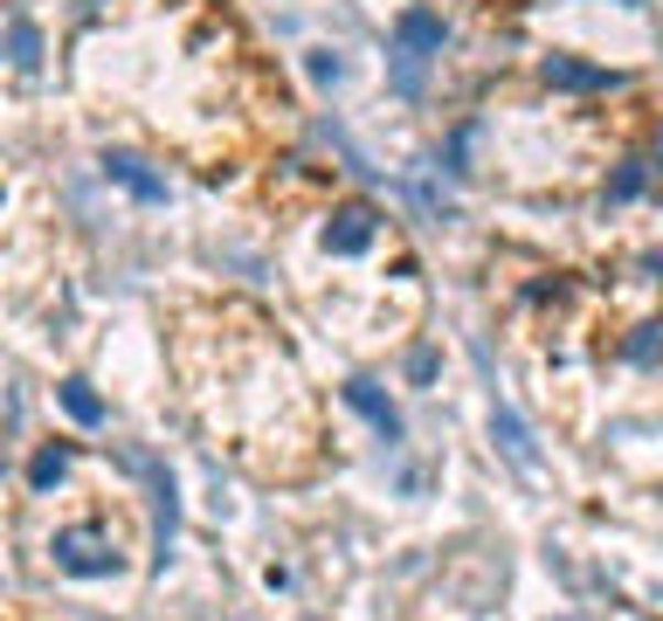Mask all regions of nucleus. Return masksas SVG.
I'll list each match as a JSON object with an SVG mask.
<instances>
[{
	"mask_svg": "<svg viewBox=\"0 0 663 621\" xmlns=\"http://www.w3.org/2000/svg\"><path fill=\"white\" fill-rule=\"evenodd\" d=\"M56 566L76 580H105V574H118V546L97 532H56Z\"/></svg>",
	"mask_w": 663,
	"mask_h": 621,
	"instance_id": "f03ea898",
	"label": "nucleus"
},
{
	"mask_svg": "<svg viewBox=\"0 0 663 621\" xmlns=\"http://www.w3.org/2000/svg\"><path fill=\"white\" fill-rule=\"evenodd\" d=\"M35 48H42V42H35V29H29V21H21V29H14V63L29 69V63H35Z\"/></svg>",
	"mask_w": 663,
	"mask_h": 621,
	"instance_id": "9b49d317",
	"label": "nucleus"
},
{
	"mask_svg": "<svg viewBox=\"0 0 663 621\" xmlns=\"http://www.w3.org/2000/svg\"><path fill=\"white\" fill-rule=\"evenodd\" d=\"M346 401H352V407H360V414H367V422H373L380 435H388V443H401V414H394V401H388V394H380V386H373V380H346Z\"/></svg>",
	"mask_w": 663,
	"mask_h": 621,
	"instance_id": "39448f33",
	"label": "nucleus"
},
{
	"mask_svg": "<svg viewBox=\"0 0 663 621\" xmlns=\"http://www.w3.org/2000/svg\"><path fill=\"white\" fill-rule=\"evenodd\" d=\"M56 394H63V407H69V422H84V428H97V422H105V401H97L84 380H63Z\"/></svg>",
	"mask_w": 663,
	"mask_h": 621,
	"instance_id": "0eeeda50",
	"label": "nucleus"
},
{
	"mask_svg": "<svg viewBox=\"0 0 663 621\" xmlns=\"http://www.w3.org/2000/svg\"><path fill=\"white\" fill-rule=\"evenodd\" d=\"M559 621H574V614H559Z\"/></svg>",
	"mask_w": 663,
	"mask_h": 621,
	"instance_id": "ddd939ff",
	"label": "nucleus"
},
{
	"mask_svg": "<svg viewBox=\"0 0 663 621\" xmlns=\"http://www.w3.org/2000/svg\"><path fill=\"white\" fill-rule=\"evenodd\" d=\"M546 84L553 90H616L622 76L601 63H574V56H546Z\"/></svg>",
	"mask_w": 663,
	"mask_h": 621,
	"instance_id": "20e7f679",
	"label": "nucleus"
},
{
	"mask_svg": "<svg viewBox=\"0 0 663 621\" xmlns=\"http://www.w3.org/2000/svg\"><path fill=\"white\" fill-rule=\"evenodd\" d=\"M56 477H63V449H42V456H35V470H29V483H35V490H48Z\"/></svg>",
	"mask_w": 663,
	"mask_h": 621,
	"instance_id": "9d476101",
	"label": "nucleus"
},
{
	"mask_svg": "<svg viewBox=\"0 0 663 621\" xmlns=\"http://www.w3.org/2000/svg\"><path fill=\"white\" fill-rule=\"evenodd\" d=\"M491 428H498L504 456H512V462H525V470H532V435L519 428V414H512V407H498V414H491Z\"/></svg>",
	"mask_w": 663,
	"mask_h": 621,
	"instance_id": "6e6552de",
	"label": "nucleus"
},
{
	"mask_svg": "<svg viewBox=\"0 0 663 621\" xmlns=\"http://www.w3.org/2000/svg\"><path fill=\"white\" fill-rule=\"evenodd\" d=\"M373 228H380V215L352 200V207H339V215H332V228H325V249H332V255H360V249L373 242Z\"/></svg>",
	"mask_w": 663,
	"mask_h": 621,
	"instance_id": "7ed1b4c3",
	"label": "nucleus"
},
{
	"mask_svg": "<svg viewBox=\"0 0 663 621\" xmlns=\"http://www.w3.org/2000/svg\"><path fill=\"white\" fill-rule=\"evenodd\" d=\"M436 56H443V14L407 8L394 21V48H388V84H394V97H422L428 63H436Z\"/></svg>",
	"mask_w": 663,
	"mask_h": 621,
	"instance_id": "f257e3e1",
	"label": "nucleus"
},
{
	"mask_svg": "<svg viewBox=\"0 0 663 621\" xmlns=\"http://www.w3.org/2000/svg\"><path fill=\"white\" fill-rule=\"evenodd\" d=\"M608 194H616V200H629V194H643V166H622V173H616V187H608Z\"/></svg>",
	"mask_w": 663,
	"mask_h": 621,
	"instance_id": "f8f14e48",
	"label": "nucleus"
},
{
	"mask_svg": "<svg viewBox=\"0 0 663 621\" xmlns=\"http://www.w3.org/2000/svg\"><path fill=\"white\" fill-rule=\"evenodd\" d=\"M656 352H663V331H656V325H643V331L629 339V359H635V367H650Z\"/></svg>",
	"mask_w": 663,
	"mask_h": 621,
	"instance_id": "1a4fd4ad",
	"label": "nucleus"
},
{
	"mask_svg": "<svg viewBox=\"0 0 663 621\" xmlns=\"http://www.w3.org/2000/svg\"><path fill=\"white\" fill-rule=\"evenodd\" d=\"M105 173L118 179V187H132L139 200H166V179H152V173L132 160V152H111V160H105Z\"/></svg>",
	"mask_w": 663,
	"mask_h": 621,
	"instance_id": "423d86ee",
	"label": "nucleus"
}]
</instances>
